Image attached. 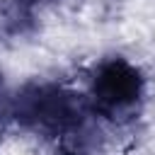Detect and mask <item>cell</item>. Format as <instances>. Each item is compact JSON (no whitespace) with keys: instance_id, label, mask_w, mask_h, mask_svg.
<instances>
[{"instance_id":"1","label":"cell","mask_w":155,"mask_h":155,"mask_svg":"<svg viewBox=\"0 0 155 155\" xmlns=\"http://www.w3.org/2000/svg\"><path fill=\"white\" fill-rule=\"evenodd\" d=\"M12 116L29 131H36L56 143L94 116L90 102L53 82H29L12 97Z\"/></svg>"},{"instance_id":"2","label":"cell","mask_w":155,"mask_h":155,"mask_svg":"<svg viewBox=\"0 0 155 155\" xmlns=\"http://www.w3.org/2000/svg\"><path fill=\"white\" fill-rule=\"evenodd\" d=\"M143 97H145V78L126 58L114 56L94 68L87 97L94 114L116 124H126L138 116Z\"/></svg>"},{"instance_id":"3","label":"cell","mask_w":155,"mask_h":155,"mask_svg":"<svg viewBox=\"0 0 155 155\" xmlns=\"http://www.w3.org/2000/svg\"><path fill=\"white\" fill-rule=\"evenodd\" d=\"M29 2H39V0H29Z\"/></svg>"}]
</instances>
